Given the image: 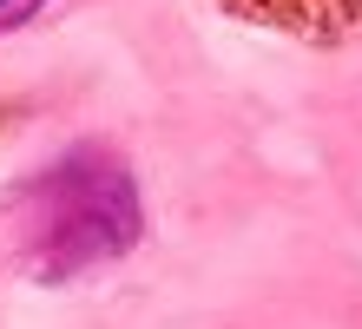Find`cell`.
Here are the masks:
<instances>
[{"label":"cell","mask_w":362,"mask_h":329,"mask_svg":"<svg viewBox=\"0 0 362 329\" xmlns=\"http://www.w3.org/2000/svg\"><path fill=\"white\" fill-rule=\"evenodd\" d=\"M145 211L139 185L119 151L105 145H73L53 171H40L27 191V270L40 283H66L93 263H112L139 244Z\"/></svg>","instance_id":"cell-1"},{"label":"cell","mask_w":362,"mask_h":329,"mask_svg":"<svg viewBox=\"0 0 362 329\" xmlns=\"http://www.w3.org/2000/svg\"><path fill=\"white\" fill-rule=\"evenodd\" d=\"M230 13L276 27L290 40H310V47H349L362 40V0H224Z\"/></svg>","instance_id":"cell-2"},{"label":"cell","mask_w":362,"mask_h":329,"mask_svg":"<svg viewBox=\"0 0 362 329\" xmlns=\"http://www.w3.org/2000/svg\"><path fill=\"white\" fill-rule=\"evenodd\" d=\"M40 7H47V0H0V33H7V27H20V20H33Z\"/></svg>","instance_id":"cell-3"}]
</instances>
